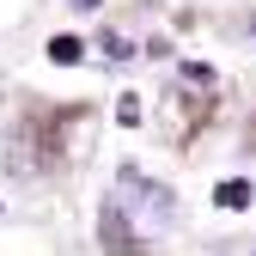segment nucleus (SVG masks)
<instances>
[{"label": "nucleus", "instance_id": "f03ea898", "mask_svg": "<svg viewBox=\"0 0 256 256\" xmlns=\"http://www.w3.org/2000/svg\"><path fill=\"white\" fill-rule=\"evenodd\" d=\"M214 202L238 214V208H250V202H256V189H250V183H220V189H214Z\"/></svg>", "mask_w": 256, "mask_h": 256}, {"label": "nucleus", "instance_id": "423d86ee", "mask_svg": "<svg viewBox=\"0 0 256 256\" xmlns=\"http://www.w3.org/2000/svg\"><path fill=\"white\" fill-rule=\"evenodd\" d=\"M250 37H256V12H250Z\"/></svg>", "mask_w": 256, "mask_h": 256}, {"label": "nucleus", "instance_id": "20e7f679", "mask_svg": "<svg viewBox=\"0 0 256 256\" xmlns=\"http://www.w3.org/2000/svg\"><path fill=\"white\" fill-rule=\"evenodd\" d=\"M98 49H104V61H134V55H140V49L128 43V37H104Z\"/></svg>", "mask_w": 256, "mask_h": 256}, {"label": "nucleus", "instance_id": "7ed1b4c3", "mask_svg": "<svg viewBox=\"0 0 256 256\" xmlns=\"http://www.w3.org/2000/svg\"><path fill=\"white\" fill-rule=\"evenodd\" d=\"M80 55H86L80 37H49V61H80Z\"/></svg>", "mask_w": 256, "mask_h": 256}, {"label": "nucleus", "instance_id": "f257e3e1", "mask_svg": "<svg viewBox=\"0 0 256 256\" xmlns=\"http://www.w3.org/2000/svg\"><path fill=\"white\" fill-rule=\"evenodd\" d=\"M171 226H177V196L140 171H122L116 189L104 196V220H98L104 244L110 250H152Z\"/></svg>", "mask_w": 256, "mask_h": 256}, {"label": "nucleus", "instance_id": "39448f33", "mask_svg": "<svg viewBox=\"0 0 256 256\" xmlns=\"http://www.w3.org/2000/svg\"><path fill=\"white\" fill-rule=\"evenodd\" d=\"M68 6H98V0H68Z\"/></svg>", "mask_w": 256, "mask_h": 256}]
</instances>
